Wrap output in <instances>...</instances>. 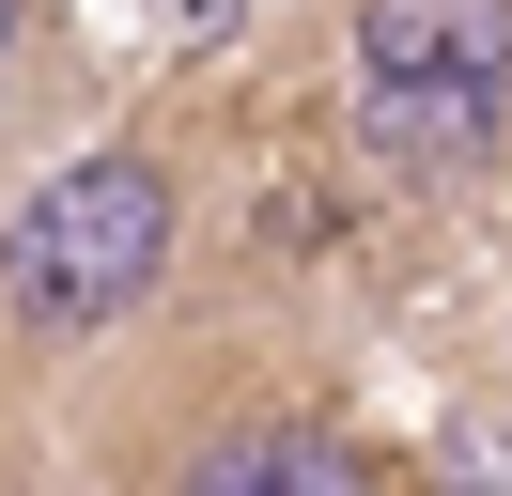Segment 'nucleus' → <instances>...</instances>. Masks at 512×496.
<instances>
[{
  "instance_id": "obj_4",
  "label": "nucleus",
  "mask_w": 512,
  "mask_h": 496,
  "mask_svg": "<svg viewBox=\"0 0 512 496\" xmlns=\"http://www.w3.org/2000/svg\"><path fill=\"white\" fill-rule=\"evenodd\" d=\"M32 78H47V0H0V124L32 109Z\"/></svg>"
},
{
  "instance_id": "obj_2",
  "label": "nucleus",
  "mask_w": 512,
  "mask_h": 496,
  "mask_svg": "<svg viewBox=\"0 0 512 496\" xmlns=\"http://www.w3.org/2000/svg\"><path fill=\"white\" fill-rule=\"evenodd\" d=\"M342 124L404 202L512 171V0H342Z\"/></svg>"
},
{
  "instance_id": "obj_3",
  "label": "nucleus",
  "mask_w": 512,
  "mask_h": 496,
  "mask_svg": "<svg viewBox=\"0 0 512 496\" xmlns=\"http://www.w3.org/2000/svg\"><path fill=\"white\" fill-rule=\"evenodd\" d=\"M156 496H404L373 434H342L326 403H233L156 465Z\"/></svg>"
},
{
  "instance_id": "obj_1",
  "label": "nucleus",
  "mask_w": 512,
  "mask_h": 496,
  "mask_svg": "<svg viewBox=\"0 0 512 496\" xmlns=\"http://www.w3.org/2000/svg\"><path fill=\"white\" fill-rule=\"evenodd\" d=\"M187 264V171L171 140H78L32 202L0 217V341L32 357H94Z\"/></svg>"
}]
</instances>
